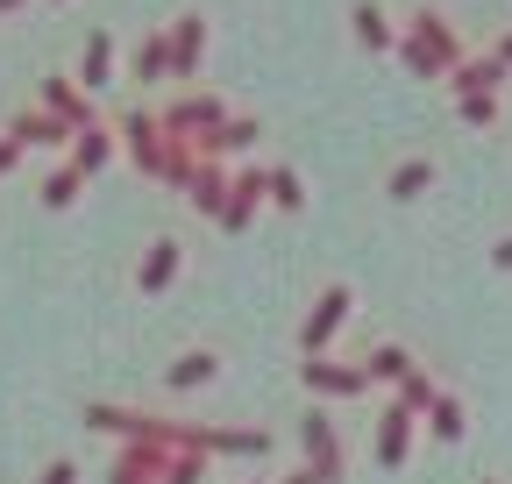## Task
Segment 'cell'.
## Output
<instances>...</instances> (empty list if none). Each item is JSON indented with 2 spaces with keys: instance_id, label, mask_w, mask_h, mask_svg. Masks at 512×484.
Listing matches in <instances>:
<instances>
[{
  "instance_id": "6",
  "label": "cell",
  "mask_w": 512,
  "mask_h": 484,
  "mask_svg": "<svg viewBox=\"0 0 512 484\" xmlns=\"http://www.w3.org/2000/svg\"><path fill=\"white\" fill-rule=\"evenodd\" d=\"M15 136H22V143H64L72 129H64L57 114H22V121H15Z\"/></svg>"
},
{
  "instance_id": "9",
  "label": "cell",
  "mask_w": 512,
  "mask_h": 484,
  "mask_svg": "<svg viewBox=\"0 0 512 484\" xmlns=\"http://www.w3.org/2000/svg\"><path fill=\"white\" fill-rule=\"evenodd\" d=\"M114 157V143H107V129H79V171H100Z\"/></svg>"
},
{
  "instance_id": "17",
  "label": "cell",
  "mask_w": 512,
  "mask_h": 484,
  "mask_svg": "<svg viewBox=\"0 0 512 484\" xmlns=\"http://www.w3.org/2000/svg\"><path fill=\"white\" fill-rule=\"evenodd\" d=\"M0 8H15V0H0Z\"/></svg>"
},
{
  "instance_id": "2",
  "label": "cell",
  "mask_w": 512,
  "mask_h": 484,
  "mask_svg": "<svg viewBox=\"0 0 512 484\" xmlns=\"http://www.w3.org/2000/svg\"><path fill=\"white\" fill-rule=\"evenodd\" d=\"M342 314H349V285H328V292H320V307H313V321H306V349L328 342L342 328Z\"/></svg>"
},
{
  "instance_id": "7",
  "label": "cell",
  "mask_w": 512,
  "mask_h": 484,
  "mask_svg": "<svg viewBox=\"0 0 512 484\" xmlns=\"http://www.w3.org/2000/svg\"><path fill=\"white\" fill-rule=\"evenodd\" d=\"M427 178H434V164H427V157H413V164H399V171H392V200H413V193L427 186Z\"/></svg>"
},
{
  "instance_id": "15",
  "label": "cell",
  "mask_w": 512,
  "mask_h": 484,
  "mask_svg": "<svg viewBox=\"0 0 512 484\" xmlns=\"http://www.w3.org/2000/svg\"><path fill=\"white\" fill-rule=\"evenodd\" d=\"M8 164H15V143H0V171H8Z\"/></svg>"
},
{
  "instance_id": "1",
  "label": "cell",
  "mask_w": 512,
  "mask_h": 484,
  "mask_svg": "<svg viewBox=\"0 0 512 484\" xmlns=\"http://www.w3.org/2000/svg\"><path fill=\"white\" fill-rule=\"evenodd\" d=\"M448 86H456L463 100H470V93H498V86H505L498 50H491V57H470V65H456V72H448Z\"/></svg>"
},
{
  "instance_id": "13",
  "label": "cell",
  "mask_w": 512,
  "mask_h": 484,
  "mask_svg": "<svg viewBox=\"0 0 512 484\" xmlns=\"http://www.w3.org/2000/svg\"><path fill=\"white\" fill-rule=\"evenodd\" d=\"M463 121H470V129H491V121H498V93H470L463 100Z\"/></svg>"
},
{
  "instance_id": "4",
  "label": "cell",
  "mask_w": 512,
  "mask_h": 484,
  "mask_svg": "<svg viewBox=\"0 0 512 484\" xmlns=\"http://www.w3.org/2000/svg\"><path fill=\"white\" fill-rule=\"evenodd\" d=\"M200 36H207L200 15H185V22H178V36H171V72H192V65H200Z\"/></svg>"
},
{
  "instance_id": "11",
  "label": "cell",
  "mask_w": 512,
  "mask_h": 484,
  "mask_svg": "<svg viewBox=\"0 0 512 484\" xmlns=\"http://www.w3.org/2000/svg\"><path fill=\"white\" fill-rule=\"evenodd\" d=\"M264 186H271V200H278V207H306V193H299V171H271Z\"/></svg>"
},
{
  "instance_id": "12",
  "label": "cell",
  "mask_w": 512,
  "mask_h": 484,
  "mask_svg": "<svg viewBox=\"0 0 512 484\" xmlns=\"http://www.w3.org/2000/svg\"><path fill=\"white\" fill-rule=\"evenodd\" d=\"M200 378H214V356H207V349H192L178 371H171V385H200Z\"/></svg>"
},
{
  "instance_id": "10",
  "label": "cell",
  "mask_w": 512,
  "mask_h": 484,
  "mask_svg": "<svg viewBox=\"0 0 512 484\" xmlns=\"http://www.w3.org/2000/svg\"><path fill=\"white\" fill-rule=\"evenodd\" d=\"M43 200H50V207H72V200H79V164H64V171H50V186H43Z\"/></svg>"
},
{
  "instance_id": "14",
  "label": "cell",
  "mask_w": 512,
  "mask_h": 484,
  "mask_svg": "<svg viewBox=\"0 0 512 484\" xmlns=\"http://www.w3.org/2000/svg\"><path fill=\"white\" fill-rule=\"evenodd\" d=\"M491 257H498V264H505V271H512V235H505V242H498V250H491Z\"/></svg>"
},
{
  "instance_id": "3",
  "label": "cell",
  "mask_w": 512,
  "mask_h": 484,
  "mask_svg": "<svg viewBox=\"0 0 512 484\" xmlns=\"http://www.w3.org/2000/svg\"><path fill=\"white\" fill-rule=\"evenodd\" d=\"M171 278H178V242H150V257H143L136 285H143V292H164Z\"/></svg>"
},
{
  "instance_id": "8",
  "label": "cell",
  "mask_w": 512,
  "mask_h": 484,
  "mask_svg": "<svg viewBox=\"0 0 512 484\" xmlns=\"http://www.w3.org/2000/svg\"><path fill=\"white\" fill-rule=\"evenodd\" d=\"M356 36H363L370 50L392 43V22H384V8H370V0H363V8H356Z\"/></svg>"
},
{
  "instance_id": "5",
  "label": "cell",
  "mask_w": 512,
  "mask_h": 484,
  "mask_svg": "<svg viewBox=\"0 0 512 484\" xmlns=\"http://www.w3.org/2000/svg\"><path fill=\"white\" fill-rule=\"evenodd\" d=\"M107 79H114V36H93V43H86V72H79V86L100 93Z\"/></svg>"
},
{
  "instance_id": "16",
  "label": "cell",
  "mask_w": 512,
  "mask_h": 484,
  "mask_svg": "<svg viewBox=\"0 0 512 484\" xmlns=\"http://www.w3.org/2000/svg\"><path fill=\"white\" fill-rule=\"evenodd\" d=\"M498 65H512V36H505V43H498Z\"/></svg>"
}]
</instances>
